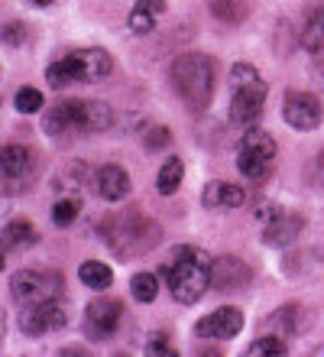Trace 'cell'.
I'll return each instance as SVG.
<instances>
[{
    "label": "cell",
    "mask_w": 324,
    "mask_h": 357,
    "mask_svg": "<svg viewBox=\"0 0 324 357\" xmlns=\"http://www.w3.org/2000/svg\"><path fill=\"white\" fill-rule=\"evenodd\" d=\"M101 237L117 260H133L139 254L156 250L162 241V227L156 218L143 215V211H123L117 218H104Z\"/></svg>",
    "instance_id": "cell-1"
},
{
    "label": "cell",
    "mask_w": 324,
    "mask_h": 357,
    "mask_svg": "<svg viewBox=\"0 0 324 357\" xmlns=\"http://www.w3.org/2000/svg\"><path fill=\"white\" fill-rule=\"evenodd\" d=\"M169 78H172V88L178 91V98H182L192 111L201 114L214 98L217 68H214V59L204 56V52H182V56L172 59Z\"/></svg>",
    "instance_id": "cell-2"
},
{
    "label": "cell",
    "mask_w": 324,
    "mask_h": 357,
    "mask_svg": "<svg viewBox=\"0 0 324 357\" xmlns=\"http://www.w3.org/2000/svg\"><path fill=\"white\" fill-rule=\"evenodd\" d=\"M172 299H178L182 305H194L201 302V296L211 289V257L194 250V247H178L176 250V264L162 266Z\"/></svg>",
    "instance_id": "cell-3"
},
{
    "label": "cell",
    "mask_w": 324,
    "mask_h": 357,
    "mask_svg": "<svg viewBox=\"0 0 324 357\" xmlns=\"http://www.w3.org/2000/svg\"><path fill=\"white\" fill-rule=\"evenodd\" d=\"M114 72V59L107 49L91 46V49H75L65 59H56L46 68V82L59 91L72 85H88V82H101Z\"/></svg>",
    "instance_id": "cell-4"
},
{
    "label": "cell",
    "mask_w": 324,
    "mask_h": 357,
    "mask_svg": "<svg viewBox=\"0 0 324 357\" xmlns=\"http://www.w3.org/2000/svg\"><path fill=\"white\" fill-rule=\"evenodd\" d=\"M276 140L272 133L259 130V127H250L243 133L240 150H237V169L240 176H247L250 182H266L269 172H272V162H276Z\"/></svg>",
    "instance_id": "cell-5"
},
{
    "label": "cell",
    "mask_w": 324,
    "mask_h": 357,
    "mask_svg": "<svg viewBox=\"0 0 324 357\" xmlns=\"http://www.w3.org/2000/svg\"><path fill=\"white\" fill-rule=\"evenodd\" d=\"M62 292H65V280L56 270H20L10 276V296L20 305L62 299Z\"/></svg>",
    "instance_id": "cell-6"
},
{
    "label": "cell",
    "mask_w": 324,
    "mask_h": 357,
    "mask_svg": "<svg viewBox=\"0 0 324 357\" xmlns=\"http://www.w3.org/2000/svg\"><path fill=\"white\" fill-rule=\"evenodd\" d=\"M36 178V156L26 146H0V192H23Z\"/></svg>",
    "instance_id": "cell-7"
},
{
    "label": "cell",
    "mask_w": 324,
    "mask_h": 357,
    "mask_svg": "<svg viewBox=\"0 0 324 357\" xmlns=\"http://www.w3.org/2000/svg\"><path fill=\"white\" fill-rule=\"evenodd\" d=\"M233 98H231V111H227V117H231L233 127H243V130H250L253 123L263 117V107H266V82L263 78H253V82H247V85H237L231 88Z\"/></svg>",
    "instance_id": "cell-8"
},
{
    "label": "cell",
    "mask_w": 324,
    "mask_h": 357,
    "mask_svg": "<svg viewBox=\"0 0 324 357\" xmlns=\"http://www.w3.org/2000/svg\"><path fill=\"white\" fill-rule=\"evenodd\" d=\"M65 325H68V309L59 299L26 305L23 315H20V328H23L26 338H43V335H52V331L65 328Z\"/></svg>",
    "instance_id": "cell-9"
},
{
    "label": "cell",
    "mask_w": 324,
    "mask_h": 357,
    "mask_svg": "<svg viewBox=\"0 0 324 357\" xmlns=\"http://www.w3.org/2000/svg\"><path fill=\"white\" fill-rule=\"evenodd\" d=\"M282 117H286V123L292 127V130H318L321 127V101H318L315 94L308 91H288L286 101H282Z\"/></svg>",
    "instance_id": "cell-10"
},
{
    "label": "cell",
    "mask_w": 324,
    "mask_h": 357,
    "mask_svg": "<svg viewBox=\"0 0 324 357\" xmlns=\"http://www.w3.org/2000/svg\"><path fill=\"white\" fill-rule=\"evenodd\" d=\"M121 319H123L121 299H94L84 309V331H88V338L104 341L121 328Z\"/></svg>",
    "instance_id": "cell-11"
},
{
    "label": "cell",
    "mask_w": 324,
    "mask_h": 357,
    "mask_svg": "<svg viewBox=\"0 0 324 357\" xmlns=\"http://www.w3.org/2000/svg\"><path fill=\"white\" fill-rule=\"evenodd\" d=\"M240 328H243V315L233 305H221L211 315H204L201 321H194V335L208 341H231L240 335Z\"/></svg>",
    "instance_id": "cell-12"
},
{
    "label": "cell",
    "mask_w": 324,
    "mask_h": 357,
    "mask_svg": "<svg viewBox=\"0 0 324 357\" xmlns=\"http://www.w3.org/2000/svg\"><path fill=\"white\" fill-rule=\"evenodd\" d=\"M43 130L49 137H75V133H84V101H62L56 104L52 111L46 114V121H43Z\"/></svg>",
    "instance_id": "cell-13"
},
{
    "label": "cell",
    "mask_w": 324,
    "mask_h": 357,
    "mask_svg": "<svg viewBox=\"0 0 324 357\" xmlns=\"http://www.w3.org/2000/svg\"><path fill=\"white\" fill-rule=\"evenodd\" d=\"M250 282V266L240 257H217L211 260V289L217 292H237Z\"/></svg>",
    "instance_id": "cell-14"
},
{
    "label": "cell",
    "mask_w": 324,
    "mask_h": 357,
    "mask_svg": "<svg viewBox=\"0 0 324 357\" xmlns=\"http://www.w3.org/2000/svg\"><path fill=\"white\" fill-rule=\"evenodd\" d=\"M305 231V218L302 215H276L263 227V244L266 247H292L298 241V234Z\"/></svg>",
    "instance_id": "cell-15"
},
{
    "label": "cell",
    "mask_w": 324,
    "mask_h": 357,
    "mask_svg": "<svg viewBox=\"0 0 324 357\" xmlns=\"http://www.w3.org/2000/svg\"><path fill=\"white\" fill-rule=\"evenodd\" d=\"M302 46L308 49V56L315 62V72L324 75V3L308 13L305 29H302Z\"/></svg>",
    "instance_id": "cell-16"
},
{
    "label": "cell",
    "mask_w": 324,
    "mask_h": 357,
    "mask_svg": "<svg viewBox=\"0 0 324 357\" xmlns=\"http://www.w3.org/2000/svg\"><path fill=\"white\" fill-rule=\"evenodd\" d=\"M94 185H98V195H101L104 202H123V198L130 195V176L123 166H117V162L101 166Z\"/></svg>",
    "instance_id": "cell-17"
},
{
    "label": "cell",
    "mask_w": 324,
    "mask_h": 357,
    "mask_svg": "<svg viewBox=\"0 0 324 357\" xmlns=\"http://www.w3.org/2000/svg\"><path fill=\"white\" fill-rule=\"evenodd\" d=\"M266 325L276 331L279 338H295V335H302L308 328V312L292 302V305H282V309L272 312L266 319Z\"/></svg>",
    "instance_id": "cell-18"
},
{
    "label": "cell",
    "mask_w": 324,
    "mask_h": 357,
    "mask_svg": "<svg viewBox=\"0 0 324 357\" xmlns=\"http://www.w3.org/2000/svg\"><path fill=\"white\" fill-rule=\"evenodd\" d=\"M204 208H240L247 205V192L233 182H208L201 192Z\"/></svg>",
    "instance_id": "cell-19"
},
{
    "label": "cell",
    "mask_w": 324,
    "mask_h": 357,
    "mask_svg": "<svg viewBox=\"0 0 324 357\" xmlns=\"http://www.w3.org/2000/svg\"><path fill=\"white\" fill-rule=\"evenodd\" d=\"M39 244V231L29 225L26 218H13L3 231H0V247L7 250H29Z\"/></svg>",
    "instance_id": "cell-20"
},
{
    "label": "cell",
    "mask_w": 324,
    "mask_h": 357,
    "mask_svg": "<svg viewBox=\"0 0 324 357\" xmlns=\"http://www.w3.org/2000/svg\"><path fill=\"white\" fill-rule=\"evenodd\" d=\"M78 276H82V282L88 286V289H111L114 286V270L107 264H101V260H84L82 270H78Z\"/></svg>",
    "instance_id": "cell-21"
},
{
    "label": "cell",
    "mask_w": 324,
    "mask_h": 357,
    "mask_svg": "<svg viewBox=\"0 0 324 357\" xmlns=\"http://www.w3.org/2000/svg\"><path fill=\"white\" fill-rule=\"evenodd\" d=\"M114 127V111L104 101H84V133H104Z\"/></svg>",
    "instance_id": "cell-22"
},
{
    "label": "cell",
    "mask_w": 324,
    "mask_h": 357,
    "mask_svg": "<svg viewBox=\"0 0 324 357\" xmlns=\"http://www.w3.org/2000/svg\"><path fill=\"white\" fill-rule=\"evenodd\" d=\"M182 176H185V166H182V160H178V156H169V160L162 162L159 176H156L159 195H176L178 185H182Z\"/></svg>",
    "instance_id": "cell-23"
},
{
    "label": "cell",
    "mask_w": 324,
    "mask_h": 357,
    "mask_svg": "<svg viewBox=\"0 0 324 357\" xmlns=\"http://www.w3.org/2000/svg\"><path fill=\"white\" fill-rule=\"evenodd\" d=\"M211 13L221 20V23L237 26V23H243V20L250 17V7H247L243 0H211Z\"/></svg>",
    "instance_id": "cell-24"
},
{
    "label": "cell",
    "mask_w": 324,
    "mask_h": 357,
    "mask_svg": "<svg viewBox=\"0 0 324 357\" xmlns=\"http://www.w3.org/2000/svg\"><path fill=\"white\" fill-rule=\"evenodd\" d=\"M88 178H91V172H88L84 162H68V166H62V172L56 176V188L65 185V195H75Z\"/></svg>",
    "instance_id": "cell-25"
},
{
    "label": "cell",
    "mask_w": 324,
    "mask_h": 357,
    "mask_svg": "<svg viewBox=\"0 0 324 357\" xmlns=\"http://www.w3.org/2000/svg\"><path fill=\"white\" fill-rule=\"evenodd\" d=\"M130 292H133V299L137 302H153L159 292V280L156 273H133V280H130Z\"/></svg>",
    "instance_id": "cell-26"
},
{
    "label": "cell",
    "mask_w": 324,
    "mask_h": 357,
    "mask_svg": "<svg viewBox=\"0 0 324 357\" xmlns=\"http://www.w3.org/2000/svg\"><path fill=\"white\" fill-rule=\"evenodd\" d=\"M78 211H82V198H75V195H62L52 205V221H56L59 227H68L78 218Z\"/></svg>",
    "instance_id": "cell-27"
},
{
    "label": "cell",
    "mask_w": 324,
    "mask_h": 357,
    "mask_svg": "<svg viewBox=\"0 0 324 357\" xmlns=\"http://www.w3.org/2000/svg\"><path fill=\"white\" fill-rule=\"evenodd\" d=\"M250 357H282L288 354L286 351V338H279V335H269V338H256L247 351Z\"/></svg>",
    "instance_id": "cell-28"
},
{
    "label": "cell",
    "mask_w": 324,
    "mask_h": 357,
    "mask_svg": "<svg viewBox=\"0 0 324 357\" xmlns=\"http://www.w3.org/2000/svg\"><path fill=\"white\" fill-rule=\"evenodd\" d=\"M13 104H17L20 114H39V107H43V91H39V88H33V85L20 88L17 98H13Z\"/></svg>",
    "instance_id": "cell-29"
},
{
    "label": "cell",
    "mask_w": 324,
    "mask_h": 357,
    "mask_svg": "<svg viewBox=\"0 0 324 357\" xmlns=\"http://www.w3.org/2000/svg\"><path fill=\"white\" fill-rule=\"evenodd\" d=\"M26 39H29V29H26V23H20V20H13V23H7V26L0 29V43H3V46L20 49Z\"/></svg>",
    "instance_id": "cell-30"
},
{
    "label": "cell",
    "mask_w": 324,
    "mask_h": 357,
    "mask_svg": "<svg viewBox=\"0 0 324 357\" xmlns=\"http://www.w3.org/2000/svg\"><path fill=\"white\" fill-rule=\"evenodd\" d=\"M143 143H146V150H166L169 143H172V130L169 127H149L146 137H143Z\"/></svg>",
    "instance_id": "cell-31"
},
{
    "label": "cell",
    "mask_w": 324,
    "mask_h": 357,
    "mask_svg": "<svg viewBox=\"0 0 324 357\" xmlns=\"http://www.w3.org/2000/svg\"><path fill=\"white\" fill-rule=\"evenodd\" d=\"M153 26H156V17H149V13H139V10H130V29L133 33H153Z\"/></svg>",
    "instance_id": "cell-32"
},
{
    "label": "cell",
    "mask_w": 324,
    "mask_h": 357,
    "mask_svg": "<svg viewBox=\"0 0 324 357\" xmlns=\"http://www.w3.org/2000/svg\"><path fill=\"white\" fill-rule=\"evenodd\" d=\"M133 10H139V13H149V17H162L166 13V0H137L133 3Z\"/></svg>",
    "instance_id": "cell-33"
},
{
    "label": "cell",
    "mask_w": 324,
    "mask_h": 357,
    "mask_svg": "<svg viewBox=\"0 0 324 357\" xmlns=\"http://www.w3.org/2000/svg\"><path fill=\"white\" fill-rule=\"evenodd\" d=\"M146 354H153V357H172L176 351H172V344H169L166 338H149Z\"/></svg>",
    "instance_id": "cell-34"
},
{
    "label": "cell",
    "mask_w": 324,
    "mask_h": 357,
    "mask_svg": "<svg viewBox=\"0 0 324 357\" xmlns=\"http://www.w3.org/2000/svg\"><path fill=\"white\" fill-rule=\"evenodd\" d=\"M253 215H256V221H263V225H269V221H272V218H276V215H282V208H279V205H272V202H259V205H256V211H253Z\"/></svg>",
    "instance_id": "cell-35"
},
{
    "label": "cell",
    "mask_w": 324,
    "mask_h": 357,
    "mask_svg": "<svg viewBox=\"0 0 324 357\" xmlns=\"http://www.w3.org/2000/svg\"><path fill=\"white\" fill-rule=\"evenodd\" d=\"M311 182L315 185H324V150L315 156V162H311Z\"/></svg>",
    "instance_id": "cell-36"
},
{
    "label": "cell",
    "mask_w": 324,
    "mask_h": 357,
    "mask_svg": "<svg viewBox=\"0 0 324 357\" xmlns=\"http://www.w3.org/2000/svg\"><path fill=\"white\" fill-rule=\"evenodd\" d=\"M3 331H7V312L0 309V338H3Z\"/></svg>",
    "instance_id": "cell-37"
},
{
    "label": "cell",
    "mask_w": 324,
    "mask_h": 357,
    "mask_svg": "<svg viewBox=\"0 0 324 357\" xmlns=\"http://www.w3.org/2000/svg\"><path fill=\"white\" fill-rule=\"evenodd\" d=\"M29 3H33V7H52L56 0H29Z\"/></svg>",
    "instance_id": "cell-38"
},
{
    "label": "cell",
    "mask_w": 324,
    "mask_h": 357,
    "mask_svg": "<svg viewBox=\"0 0 324 357\" xmlns=\"http://www.w3.org/2000/svg\"><path fill=\"white\" fill-rule=\"evenodd\" d=\"M3 266H7V260H3V250H0V270H3Z\"/></svg>",
    "instance_id": "cell-39"
}]
</instances>
